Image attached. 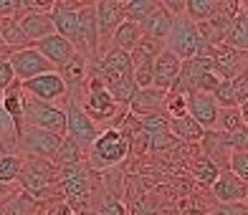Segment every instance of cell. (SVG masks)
Here are the masks:
<instances>
[{
    "instance_id": "6da1fadb",
    "label": "cell",
    "mask_w": 248,
    "mask_h": 215,
    "mask_svg": "<svg viewBox=\"0 0 248 215\" xmlns=\"http://www.w3.org/2000/svg\"><path fill=\"white\" fill-rule=\"evenodd\" d=\"M127 154H129V139L124 137L119 127H109L99 134V139L89 150V160H92L94 169H109L117 167Z\"/></svg>"
},
{
    "instance_id": "7a4b0ae2",
    "label": "cell",
    "mask_w": 248,
    "mask_h": 215,
    "mask_svg": "<svg viewBox=\"0 0 248 215\" xmlns=\"http://www.w3.org/2000/svg\"><path fill=\"white\" fill-rule=\"evenodd\" d=\"M59 187L74 213H84L89 208V200H92V175H89V169L84 165L61 167Z\"/></svg>"
},
{
    "instance_id": "3957f363",
    "label": "cell",
    "mask_w": 248,
    "mask_h": 215,
    "mask_svg": "<svg viewBox=\"0 0 248 215\" xmlns=\"http://www.w3.org/2000/svg\"><path fill=\"white\" fill-rule=\"evenodd\" d=\"M18 183L23 187V192L41 200L51 190L53 183H59V169H56L53 162H48V160H36V157H31V160L23 162Z\"/></svg>"
},
{
    "instance_id": "277c9868",
    "label": "cell",
    "mask_w": 248,
    "mask_h": 215,
    "mask_svg": "<svg viewBox=\"0 0 248 215\" xmlns=\"http://www.w3.org/2000/svg\"><path fill=\"white\" fill-rule=\"evenodd\" d=\"M23 127H38L66 137V109H59L56 104H43V101H36L26 94Z\"/></svg>"
},
{
    "instance_id": "5b68a950",
    "label": "cell",
    "mask_w": 248,
    "mask_h": 215,
    "mask_svg": "<svg viewBox=\"0 0 248 215\" xmlns=\"http://www.w3.org/2000/svg\"><path fill=\"white\" fill-rule=\"evenodd\" d=\"M99 127L89 119V114L84 111V107L76 99L69 101L66 107V139L76 142L84 152H89L94 147V142L99 139Z\"/></svg>"
},
{
    "instance_id": "8992f818",
    "label": "cell",
    "mask_w": 248,
    "mask_h": 215,
    "mask_svg": "<svg viewBox=\"0 0 248 215\" xmlns=\"http://www.w3.org/2000/svg\"><path fill=\"white\" fill-rule=\"evenodd\" d=\"M200 46H202V38H200L198 26L190 18H175L165 48L172 51L180 61H190L200 53Z\"/></svg>"
},
{
    "instance_id": "52a82bcc",
    "label": "cell",
    "mask_w": 248,
    "mask_h": 215,
    "mask_svg": "<svg viewBox=\"0 0 248 215\" xmlns=\"http://www.w3.org/2000/svg\"><path fill=\"white\" fill-rule=\"evenodd\" d=\"M66 137L61 134H53L46 129H38V127H23V132L18 134V147L23 152H28V157H36V160H53L59 147L63 144Z\"/></svg>"
},
{
    "instance_id": "ba28073f",
    "label": "cell",
    "mask_w": 248,
    "mask_h": 215,
    "mask_svg": "<svg viewBox=\"0 0 248 215\" xmlns=\"http://www.w3.org/2000/svg\"><path fill=\"white\" fill-rule=\"evenodd\" d=\"M84 8V3H74V0H56V5L51 10V20H53V28L59 36H63L66 41L76 48V53H84L81 46V36H78V10Z\"/></svg>"
},
{
    "instance_id": "9c48e42d",
    "label": "cell",
    "mask_w": 248,
    "mask_h": 215,
    "mask_svg": "<svg viewBox=\"0 0 248 215\" xmlns=\"http://www.w3.org/2000/svg\"><path fill=\"white\" fill-rule=\"evenodd\" d=\"M96 23H99V56H101L104 51H109L114 31L124 23V0H99Z\"/></svg>"
},
{
    "instance_id": "30bf717a",
    "label": "cell",
    "mask_w": 248,
    "mask_h": 215,
    "mask_svg": "<svg viewBox=\"0 0 248 215\" xmlns=\"http://www.w3.org/2000/svg\"><path fill=\"white\" fill-rule=\"evenodd\" d=\"M8 61H10V66H13V74H16V78H18L20 84H26V81H31V78H36V76H43V74L56 71L53 66L41 56V51H38L36 46L13 51Z\"/></svg>"
},
{
    "instance_id": "8fae6325",
    "label": "cell",
    "mask_w": 248,
    "mask_h": 215,
    "mask_svg": "<svg viewBox=\"0 0 248 215\" xmlns=\"http://www.w3.org/2000/svg\"><path fill=\"white\" fill-rule=\"evenodd\" d=\"M210 61H213V74L218 78H223V81H233L235 76L248 71V53L228 46V43L213 48Z\"/></svg>"
},
{
    "instance_id": "7c38bea8",
    "label": "cell",
    "mask_w": 248,
    "mask_h": 215,
    "mask_svg": "<svg viewBox=\"0 0 248 215\" xmlns=\"http://www.w3.org/2000/svg\"><path fill=\"white\" fill-rule=\"evenodd\" d=\"M23 86V92L28 96H33L36 101H43V104H53V101L63 99L69 94V89H66V81L59 71H51V74H43V76H36L31 78V81L20 84Z\"/></svg>"
},
{
    "instance_id": "4fadbf2b",
    "label": "cell",
    "mask_w": 248,
    "mask_h": 215,
    "mask_svg": "<svg viewBox=\"0 0 248 215\" xmlns=\"http://www.w3.org/2000/svg\"><path fill=\"white\" fill-rule=\"evenodd\" d=\"M78 36L86 59H99V23H96V3H84L78 10Z\"/></svg>"
},
{
    "instance_id": "5bb4252c",
    "label": "cell",
    "mask_w": 248,
    "mask_h": 215,
    "mask_svg": "<svg viewBox=\"0 0 248 215\" xmlns=\"http://www.w3.org/2000/svg\"><path fill=\"white\" fill-rule=\"evenodd\" d=\"M218 111H220V107L216 104L213 94H200V92H195V94L187 96V114L193 117L205 132L218 129Z\"/></svg>"
},
{
    "instance_id": "9a60e30c",
    "label": "cell",
    "mask_w": 248,
    "mask_h": 215,
    "mask_svg": "<svg viewBox=\"0 0 248 215\" xmlns=\"http://www.w3.org/2000/svg\"><path fill=\"white\" fill-rule=\"evenodd\" d=\"M36 48L41 51V56L53 66L56 71H61L63 66H69L71 59L76 56V48H74L63 36H59V33H53V36L38 41V43H36Z\"/></svg>"
},
{
    "instance_id": "2e32d148",
    "label": "cell",
    "mask_w": 248,
    "mask_h": 215,
    "mask_svg": "<svg viewBox=\"0 0 248 215\" xmlns=\"http://www.w3.org/2000/svg\"><path fill=\"white\" fill-rule=\"evenodd\" d=\"M84 111L89 114L94 124L96 122H104V119H114L117 111H119V104L114 101V96L109 94V89H94V92H86L84 96Z\"/></svg>"
},
{
    "instance_id": "e0dca14e",
    "label": "cell",
    "mask_w": 248,
    "mask_h": 215,
    "mask_svg": "<svg viewBox=\"0 0 248 215\" xmlns=\"http://www.w3.org/2000/svg\"><path fill=\"white\" fill-rule=\"evenodd\" d=\"M213 198L223 205H231V202H246L248 200V185L243 180H238L231 169H223L220 177L216 180V185L210 187Z\"/></svg>"
},
{
    "instance_id": "ac0fdd59",
    "label": "cell",
    "mask_w": 248,
    "mask_h": 215,
    "mask_svg": "<svg viewBox=\"0 0 248 215\" xmlns=\"http://www.w3.org/2000/svg\"><path fill=\"white\" fill-rule=\"evenodd\" d=\"M200 150H202V154H205L213 165L220 167V172H223V169H228L233 150H231V144H228V139H225L223 132H218V129L205 132V134H202V142H200Z\"/></svg>"
},
{
    "instance_id": "d6986e66",
    "label": "cell",
    "mask_w": 248,
    "mask_h": 215,
    "mask_svg": "<svg viewBox=\"0 0 248 215\" xmlns=\"http://www.w3.org/2000/svg\"><path fill=\"white\" fill-rule=\"evenodd\" d=\"M165 101H167V92L160 89H137L132 104H129V114L132 117H150V114H165Z\"/></svg>"
},
{
    "instance_id": "ffe728a7",
    "label": "cell",
    "mask_w": 248,
    "mask_h": 215,
    "mask_svg": "<svg viewBox=\"0 0 248 215\" xmlns=\"http://www.w3.org/2000/svg\"><path fill=\"white\" fill-rule=\"evenodd\" d=\"M18 23H20V28H23L31 46H36L38 41H43V38H48V36L56 33L51 13H41V10H31V13L18 15Z\"/></svg>"
},
{
    "instance_id": "44dd1931",
    "label": "cell",
    "mask_w": 248,
    "mask_h": 215,
    "mask_svg": "<svg viewBox=\"0 0 248 215\" xmlns=\"http://www.w3.org/2000/svg\"><path fill=\"white\" fill-rule=\"evenodd\" d=\"M180 69H183V61H180L172 51L165 48L155 59V89H160V92H170L172 84L177 81V76H180Z\"/></svg>"
},
{
    "instance_id": "7402d4cb",
    "label": "cell",
    "mask_w": 248,
    "mask_h": 215,
    "mask_svg": "<svg viewBox=\"0 0 248 215\" xmlns=\"http://www.w3.org/2000/svg\"><path fill=\"white\" fill-rule=\"evenodd\" d=\"M0 109L5 111V117L13 122L16 134L23 132V111H26V92L20 81H16L10 89H5L3 96H0Z\"/></svg>"
},
{
    "instance_id": "603a6c76",
    "label": "cell",
    "mask_w": 248,
    "mask_h": 215,
    "mask_svg": "<svg viewBox=\"0 0 248 215\" xmlns=\"http://www.w3.org/2000/svg\"><path fill=\"white\" fill-rule=\"evenodd\" d=\"M172 23H175V18L167 13V10L162 8V3H160V8H157L140 28H142V36H144V38L167 43V38H170V31H172Z\"/></svg>"
},
{
    "instance_id": "cb8c5ba5",
    "label": "cell",
    "mask_w": 248,
    "mask_h": 215,
    "mask_svg": "<svg viewBox=\"0 0 248 215\" xmlns=\"http://www.w3.org/2000/svg\"><path fill=\"white\" fill-rule=\"evenodd\" d=\"M170 132L172 137L180 139V142H187V144H200L202 142V134L205 129L193 119V117H180V119H170Z\"/></svg>"
},
{
    "instance_id": "d4e9b609",
    "label": "cell",
    "mask_w": 248,
    "mask_h": 215,
    "mask_svg": "<svg viewBox=\"0 0 248 215\" xmlns=\"http://www.w3.org/2000/svg\"><path fill=\"white\" fill-rule=\"evenodd\" d=\"M0 38H3L8 51H20V48L31 46L23 28L18 23V18H0Z\"/></svg>"
},
{
    "instance_id": "484cf974",
    "label": "cell",
    "mask_w": 248,
    "mask_h": 215,
    "mask_svg": "<svg viewBox=\"0 0 248 215\" xmlns=\"http://www.w3.org/2000/svg\"><path fill=\"white\" fill-rule=\"evenodd\" d=\"M142 41V28L137 23H129V20H124V23L114 31V36H111V46L109 48H119V51H127L132 53L134 46Z\"/></svg>"
},
{
    "instance_id": "4316f807",
    "label": "cell",
    "mask_w": 248,
    "mask_h": 215,
    "mask_svg": "<svg viewBox=\"0 0 248 215\" xmlns=\"http://www.w3.org/2000/svg\"><path fill=\"white\" fill-rule=\"evenodd\" d=\"M157 8H160V0H124V20L142 26Z\"/></svg>"
},
{
    "instance_id": "83f0119b",
    "label": "cell",
    "mask_w": 248,
    "mask_h": 215,
    "mask_svg": "<svg viewBox=\"0 0 248 215\" xmlns=\"http://www.w3.org/2000/svg\"><path fill=\"white\" fill-rule=\"evenodd\" d=\"M84 154H86V152H84L76 142L63 139V144L59 147V152H56V157H53L51 162H53L56 169H61V167H74V165H81Z\"/></svg>"
},
{
    "instance_id": "f1b7e54d",
    "label": "cell",
    "mask_w": 248,
    "mask_h": 215,
    "mask_svg": "<svg viewBox=\"0 0 248 215\" xmlns=\"http://www.w3.org/2000/svg\"><path fill=\"white\" fill-rule=\"evenodd\" d=\"M216 13H218V0H187L185 18H190L195 26L210 20Z\"/></svg>"
},
{
    "instance_id": "f546056e",
    "label": "cell",
    "mask_w": 248,
    "mask_h": 215,
    "mask_svg": "<svg viewBox=\"0 0 248 215\" xmlns=\"http://www.w3.org/2000/svg\"><path fill=\"white\" fill-rule=\"evenodd\" d=\"M162 51H165V43L142 36V41H140L137 46H134V51L129 53V56H132V66H142V63H147V61H155Z\"/></svg>"
},
{
    "instance_id": "4dcf8cb0",
    "label": "cell",
    "mask_w": 248,
    "mask_h": 215,
    "mask_svg": "<svg viewBox=\"0 0 248 215\" xmlns=\"http://www.w3.org/2000/svg\"><path fill=\"white\" fill-rule=\"evenodd\" d=\"M36 198H31L28 192H18V195H10L3 202V210L5 215H38L36 210Z\"/></svg>"
},
{
    "instance_id": "1f68e13d",
    "label": "cell",
    "mask_w": 248,
    "mask_h": 215,
    "mask_svg": "<svg viewBox=\"0 0 248 215\" xmlns=\"http://www.w3.org/2000/svg\"><path fill=\"white\" fill-rule=\"evenodd\" d=\"M190 169H193V177L198 180V183L200 185H208V187H213V185H216V180L220 177V167L213 165L205 154H198Z\"/></svg>"
},
{
    "instance_id": "d6a6232c",
    "label": "cell",
    "mask_w": 248,
    "mask_h": 215,
    "mask_svg": "<svg viewBox=\"0 0 248 215\" xmlns=\"http://www.w3.org/2000/svg\"><path fill=\"white\" fill-rule=\"evenodd\" d=\"M20 169H23V160H20V154H16V152L0 154V185L18 183Z\"/></svg>"
},
{
    "instance_id": "836d02e7",
    "label": "cell",
    "mask_w": 248,
    "mask_h": 215,
    "mask_svg": "<svg viewBox=\"0 0 248 215\" xmlns=\"http://www.w3.org/2000/svg\"><path fill=\"white\" fill-rule=\"evenodd\" d=\"M225 43L248 53V26H246V20L241 18V13L233 18V23L228 26V31H225Z\"/></svg>"
},
{
    "instance_id": "e575fe53",
    "label": "cell",
    "mask_w": 248,
    "mask_h": 215,
    "mask_svg": "<svg viewBox=\"0 0 248 215\" xmlns=\"http://www.w3.org/2000/svg\"><path fill=\"white\" fill-rule=\"evenodd\" d=\"M243 127V119H241V109L238 107H231V109H220L218 111V132L223 134H231L235 129Z\"/></svg>"
},
{
    "instance_id": "d590c367",
    "label": "cell",
    "mask_w": 248,
    "mask_h": 215,
    "mask_svg": "<svg viewBox=\"0 0 248 215\" xmlns=\"http://www.w3.org/2000/svg\"><path fill=\"white\" fill-rule=\"evenodd\" d=\"M165 117H167V119H180V117H187V96H185V94L167 92V101H165Z\"/></svg>"
},
{
    "instance_id": "8d00e7d4",
    "label": "cell",
    "mask_w": 248,
    "mask_h": 215,
    "mask_svg": "<svg viewBox=\"0 0 248 215\" xmlns=\"http://www.w3.org/2000/svg\"><path fill=\"white\" fill-rule=\"evenodd\" d=\"M134 84H137V89H152L155 86V61L134 66Z\"/></svg>"
},
{
    "instance_id": "74e56055",
    "label": "cell",
    "mask_w": 248,
    "mask_h": 215,
    "mask_svg": "<svg viewBox=\"0 0 248 215\" xmlns=\"http://www.w3.org/2000/svg\"><path fill=\"white\" fill-rule=\"evenodd\" d=\"M228 169L248 185V152H233L231 162H228Z\"/></svg>"
},
{
    "instance_id": "f35d334b",
    "label": "cell",
    "mask_w": 248,
    "mask_h": 215,
    "mask_svg": "<svg viewBox=\"0 0 248 215\" xmlns=\"http://www.w3.org/2000/svg\"><path fill=\"white\" fill-rule=\"evenodd\" d=\"M213 99H216V104H218L220 109H231V107H235V99H233V84H231V81H220V86L216 89Z\"/></svg>"
},
{
    "instance_id": "ab89813d",
    "label": "cell",
    "mask_w": 248,
    "mask_h": 215,
    "mask_svg": "<svg viewBox=\"0 0 248 215\" xmlns=\"http://www.w3.org/2000/svg\"><path fill=\"white\" fill-rule=\"evenodd\" d=\"M231 84H233V99H235V107L241 109L246 101H248V71L241 74V76H235Z\"/></svg>"
},
{
    "instance_id": "60d3db41",
    "label": "cell",
    "mask_w": 248,
    "mask_h": 215,
    "mask_svg": "<svg viewBox=\"0 0 248 215\" xmlns=\"http://www.w3.org/2000/svg\"><path fill=\"white\" fill-rule=\"evenodd\" d=\"M99 215H127V208H124V202L117 200V195H107L104 200L99 202Z\"/></svg>"
},
{
    "instance_id": "b9f144b4",
    "label": "cell",
    "mask_w": 248,
    "mask_h": 215,
    "mask_svg": "<svg viewBox=\"0 0 248 215\" xmlns=\"http://www.w3.org/2000/svg\"><path fill=\"white\" fill-rule=\"evenodd\" d=\"M208 215H248V208H246V202H231V205L218 202Z\"/></svg>"
},
{
    "instance_id": "7bdbcfd3",
    "label": "cell",
    "mask_w": 248,
    "mask_h": 215,
    "mask_svg": "<svg viewBox=\"0 0 248 215\" xmlns=\"http://www.w3.org/2000/svg\"><path fill=\"white\" fill-rule=\"evenodd\" d=\"M18 81L16 74H13V66H10V61H0V94L5 92V89H10Z\"/></svg>"
},
{
    "instance_id": "ee69618b",
    "label": "cell",
    "mask_w": 248,
    "mask_h": 215,
    "mask_svg": "<svg viewBox=\"0 0 248 215\" xmlns=\"http://www.w3.org/2000/svg\"><path fill=\"white\" fill-rule=\"evenodd\" d=\"M160 3H162V8H165L172 18H185L187 0H160Z\"/></svg>"
},
{
    "instance_id": "f6af8a7d",
    "label": "cell",
    "mask_w": 248,
    "mask_h": 215,
    "mask_svg": "<svg viewBox=\"0 0 248 215\" xmlns=\"http://www.w3.org/2000/svg\"><path fill=\"white\" fill-rule=\"evenodd\" d=\"M43 215H74V210L66 200H59V202H53V205H48V210Z\"/></svg>"
},
{
    "instance_id": "bcb514c9",
    "label": "cell",
    "mask_w": 248,
    "mask_h": 215,
    "mask_svg": "<svg viewBox=\"0 0 248 215\" xmlns=\"http://www.w3.org/2000/svg\"><path fill=\"white\" fill-rule=\"evenodd\" d=\"M0 18H16V0H0Z\"/></svg>"
},
{
    "instance_id": "7dc6e473",
    "label": "cell",
    "mask_w": 248,
    "mask_h": 215,
    "mask_svg": "<svg viewBox=\"0 0 248 215\" xmlns=\"http://www.w3.org/2000/svg\"><path fill=\"white\" fill-rule=\"evenodd\" d=\"M134 215H165L160 208H155V205H144V202H137L134 205Z\"/></svg>"
},
{
    "instance_id": "c3c4849f",
    "label": "cell",
    "mask_w": 248,
    "mask_h": 215,
    "mask_svg": "<svg viewBox=\"0 0 248 215\" xmlns=\"http://www.w3.org/2000/svg\"><path fill=\"white\" fill-rule=\"evenodd\" d=\"M180 215H208V213L202 210L200 205H195L193 200H190V202H185V205H183V210H180Z\"/></svg>"
},
{
    "instance_id": "681fc988",
    "label": "cell",
    "mask_w": 248,
    "mask_h": 215,
    "mask_svg": "<svg viewBox=\"0 0 248 215\" xmlns=\"http://www.w3.org/2000/svg\"><path fill=\"white\" fill-rule=\"evenodd\" d=\"M10 198V185H0V205Z\"/></svg>"
},
{
    "instance_id": "f907efd6",
    "label": "cell",
    "mask_w": 248,
    "mask_h": 215,
    "mask_svg": "<svg viewBox=\"0 0 248 215\" xmlns=\"http://www.w3.org/2000/svg\"><path fill=\"white\" fill-rule=\"evenodd\" d=\"M241 18L246 20V26H248V3H243V8H241Z\"/></svg>"
},
{
    "instance_id": "816d5d0a",
    "label": "cell",
    "mask_w": 248,
    "mask_h": 215,
    "mask_svg": "<svg viewBox=\"0 0 248 215\" xmlns=\"http://www.w3.org/2000/svg\"><path fill=\"white\" fill-rule=\"evenodd\" d=\"M10 59V51H0V61H8Z\"/></svg>"
},
{
    "instance_id": "f5cc1de1",
    "label": "cell",
    "mask_w": 248,
    "mask_h": 215,
    "mask_svg": "<svg viewBox=\"0 0 248 215\" xmlns=\"http://www.w3.org/2000/svg\"><path fill=\"white\" fill-rule=\"evenodd\" d=\"M0 51H8V48H5V43H3V38H0ZM10 53H13V51H10Z\"/></svg>"
},
{
    "instance_id": "db71d44e",
    "label": "cell",
    "mask_w": 248,
    "mask_h": 215,
    "mask_svg": "<svg viewBox=\"0 0 248 215\" xmlns=\"http://www.w3.org/2000/svg\"><path fill=\"white\" fill-rule=\"evenodd\" d=\"M0 215H5V210H3V205H0Z\"/></svg>"
},
{
    "instance_id": "11a10c76",
    "label": "cell",
    "mask_w": 248,
    "mask_h": 215,
    "mask_svg": "<svg viewBox=\"0 0 248 215\" xmlns=\"http://www.w3.org/2000/svg\"><path fill=\"white\" fill-rule=\"evenodd\" d=\"M246 208H248V200H246Z\"/></svg>"
},
{
    "instance_id": "9f6ffc18",
    "label": "cell",
    "mask_w": 248,
    "mask_h": 215,
    "mask_svg": "<svg viewBox=\"0 0 248 215\" xmlns=\"http://www.w3.org/2000/svg\"><path fill=\"white\" fill-rule=\"evenodd\" d=\"M38 215H43V213H38Z\"/></svg>"
}]
</instances>
